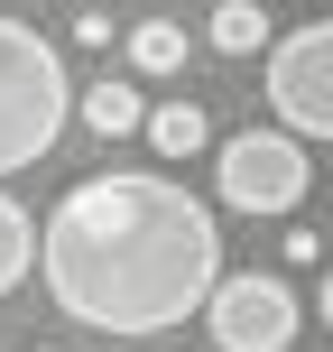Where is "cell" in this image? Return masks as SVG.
<instances>
[{
    "label": "cell",
    "mask_w": 333,
    "mask_h": 352,
    "mask_svg": "<svg viewBox=\"0 0 333 352\" xmlns=\"http://www.w3.org/2000/svg\"><path fill=\"white\" fill-rule=\"evenodd\" d=\"M37 278L65 324L167 334V324L204 316V297L222 287V223L176 176L111 167L56 195V213L37 223Z\"/></svg>",
    "instance_id": "1"
},
{
    "label": "cell",
    "mask_w": 333,
    "mask_h": 352,
    "mask_svg": "<svg viewBox=\"0 0 333 352\" xmlns=\"http://www.w3.org/2000/svg\"><path fill=\"white\" fill-rule=\"evenodd\" d=\"M74 121V84L65 56L28 28V19H0V176L37 167Z\"/></svg>",
    "instance_id": "2"
},
{
    "label": "cell",
    "mask_w": 333,
    "mask_h": 352,
    "mask_svg": "<svg viewBox=\"0 0 333 352\" xmlns=\"http://www.w3.org/2000/svg\"><path fill=\"white\" fill-rule=\"evenodd\" d=\"M306 140H287V130H231V140H213V195H222V213H297L306 204Z\"/></svg>",
    "instance_id": "3"
},
{
    "label": "cell",
    "mask_w": 333,
    "mask_h": 352,
    "mask_svg": "<svg viewBox=\"0 0 333 352\" xmlns=\"http://www.w3.org/2000/svg\"><path fill=\"white\" fill-rule=\"evenodd\" d=\"M297 287L287 278H260V269H222V287L204 297V334L213 352H287L297 343Z\"/></svg>",
    "instance_id": "4"
},
{
    "label": "cell",
    "mask_w": 333,
    "mask_h": 352,
    "mask_svg": "<svg viewBox=\"0 0 333 352\" xmlns=\"http://www.w3.org/2000/svg\"><path fill=\"white\" fill-rule=\"evenodd\" d=\"M268 111L287 140H333V19L268 47Z\"/></svg>",
    "instance_id": "5"
},
{
    "label": "cell",
    "mask_w": 333,
    "mask_h": 352,
    "mask_svg": "<svg viewBox=\"0 0 333 352\" xmlns=\"http://www.w3.org/2000/svg\"><path fill=\"white\" fill-rule=\"evenodd\" d=\"M74 111H84V130H102V140H130V130H148V93L130 84V74H102V84L74 93Z\"/></svg>",
    "instance_id": "6"
},
{
    "label": "cell",
    "mask_w": 333,
    "mask_h": 352,
    "mask_svg": "<svg viewBox=\"0 0 333 352\" xmlns=\"http://www.w3.org/2000/svg\"><path fill=\"white\" fill-rule=\"evenodd\" d=\"M148 148L176 167V158H194V148H213V121H204V102H148Z\"/></svg>",
    "instance_id": "7"
},
{
    "label": "cell",
    "mask_w": 333,
    "mask_h": 352,
    "mask_svg": "<svg viewBox=\"0 0 333 352\" xmlns=\"http://www.w3.org/2000/svg\"><path fill=\"white\" fill-rule=\"evenodd\" d=\"M204 47L213 56H260L268 47V10H260V0H222V10L204 19Z\"/></svg>",
    "instance_id": "8"
},
{
    "label": "cell",
    "mask_w": 333,
    "mask_h": 352,
    "mask_svg": "<svg viewBox=\"0 0 333 352\" xmlns=\"http://www.w3.org/2000/svg\"><path fill=\"white\" fill-rule=\"evenodd\" d=\"M28 269H37V223H28V204L0 186V297H10Z\"/></svg>",
    "instance_id": "9"
},
{
    "label": "cell",
    "mask_w": 333,
    "mask_h": 352,
    "mask_svg": "<svg viewBox=\"0 0 333 352\" xmlns=\"http://www.w3.org/2000/svg\"><path fill=\"white\" fill-rule=\"evenodd\" d=\"M121 47H130V74H176L185 65V28L176 19H139V28H121Z\"/></svg>",
    "instance_id": "10"
},
{
    "label": "cell",
    "mask_w": 333,
    "mask_h": 352,
    "mask_svg": "<svg viewBox=\"0 0 333 352\" xmlns=\"http://www.w3.org/2000/svg\"><path fill=\"white\" fill-rule=\"evenodd\" d=\"M315 316H324V324H333V269H324V287H315Z\"/></svg>",
    "instance_id": "11"
},
{
    "label": "cell",
    "mask_w": 333,
    "mask_h": 352,
    "mask_svg": "<svg viewBox=\"0 0 333 352\" xmlns=\"http://www.w3.org/2000/svg\"><path fill=\"white\" fill-rule=\"evenodd\" d=\"M28 352H56V343H28Z\"/></svg>",
    "instance_id": "12"
}]
</instances>
